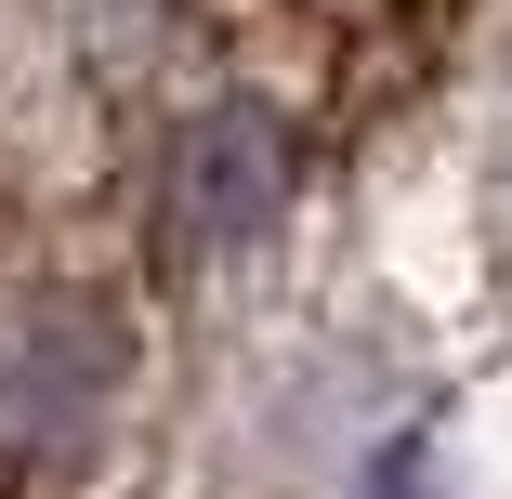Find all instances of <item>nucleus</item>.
<instances>
[{
  "label": "nucleus",
  "instance_id": "nucleus-1",
  "mask_svg": "<svg viewBox=\"0 0 512 499\" xmlns=\"http://www.w3.org/2000/svg\"><path fill=\"white\" fill-rule=\"evenodd\" d=\"M276 197H289V145L263 106H211V119H184L158 145V237L184 263H224L276 224Z\"/></svg>",
  "mask_w": 512,
  "mask_h": 499
}]
</instances>
